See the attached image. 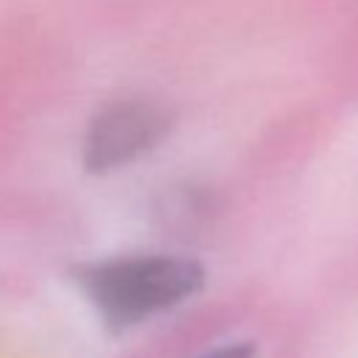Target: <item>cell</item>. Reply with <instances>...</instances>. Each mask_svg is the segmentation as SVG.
Segmentation results:
<instances>
[{
	"mask_svg": "<svg viewBox=\"0 0 358 358\" xmlns=\"http://www.w3.org/2000/svg\"><path fill=\"white\" fill-rule=\"evenodd\" d=\"M73 282L98 319L120 333L196 296L204 285V266L168 252L117 255L76 266Z\"/></svg>",
	"mask_w": 358,
	"mask_h": 358,
	"instance_id": "cell-1",
	"label": "cell"
},
{
	"mask_svg": "<svg viewBox=\"0 0 358 358\" xmlns=\"http://www.w3.org/2000/svg\"><path fill=\"white\" fill-rule=\"evenodd\" d=\"M199 358H257V347L252 341H229L201 352Z\"/></svg>",
	"mask_w": 358,
	"mask_h": 358,
	"instance_id": "cell-3",
	"label": "cell"
},
{
	"mask_svg": "<svg viewBox=\"0 0 358 358\" xmlns=\"http://www.w3.org/2000/svg\"><path fill=\"white\" fill-rule=\"evenodd\" d=\"M171 131V112L148 98L106 103L87 126L81 162L90 173L126 168L154 151Z\"/></svg>",
	"mask_w": 358,
	"mask_h": 358,
	"instance_id": "cell-2",
	"label": "cell"
}]
</instances>
